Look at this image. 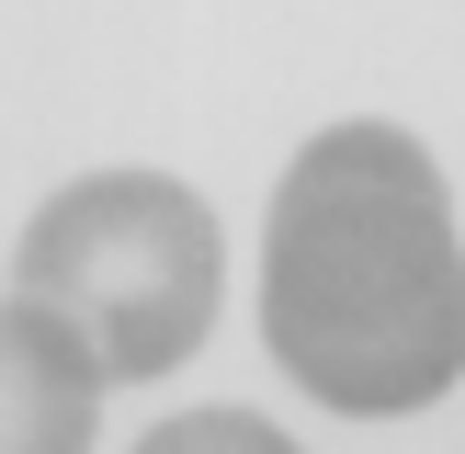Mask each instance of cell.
Segmentation results:
<instances>
[{"instance_id": "cell-4", "label": "cell", "mask_w": 465, "mask_h": 454, "mask_svg": "<svg viewBox=\"0 0 465 454\" xmlns=\"http://www.w3.org/2000/svg\"><path fill=\"white\" fill-rule=\"evenodd\" d=\"M136 454H307V443H284V431L250 420V409H182V420H159Z\"/></svg>"}, {"instance_id": "cell-2", "label": "cell", "mask_w": 465, "mask_h": 454, "mask_svg": "<svg viewBox=\"0 0 465 454\" xmlns=\"http://www.w3.org/2000/svg\"><path fill=\"white\" fill-rule=\"evenodd\" d=\"M12 295L35 318H57L103 386H159L216 330L227 239L204 216V193L171 171H80L68 193L35 204V227L12 250Z\"/></svg>"}, {"instance_id": "cell-3", "label": "cell", "mask_w": 465, "mask_h": 454, "mask_svg": "<svg viewBox=\"0 0 465 454\" xmlns=\"http://www.w3.org/2000/svg\"><path fill=\"white\" fill-rule=\"evenodd\" d=\"M91 431H103L91 352L23 295H0V454H91Z\"/></svg>"}, {"instance_id": "cell-1", "label": "cell", "mask_w": 465, "mask_h": 454, "mask_svg": "<svg viewBox=\"0 0 465 454\" xmlns=\"http://www.w3.org/2000/svg\"><path fill=\"white\" fill-rule=\"evenodd\" d=\"M262 340L318 409L398 420L465 375V227L409 125H318L272 182Z\"/></svg>"}]
</instances>
